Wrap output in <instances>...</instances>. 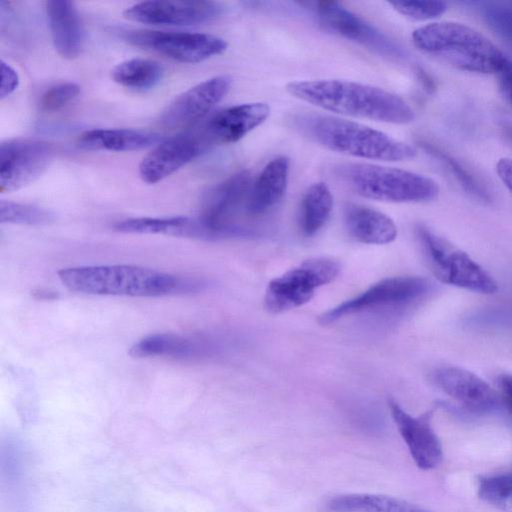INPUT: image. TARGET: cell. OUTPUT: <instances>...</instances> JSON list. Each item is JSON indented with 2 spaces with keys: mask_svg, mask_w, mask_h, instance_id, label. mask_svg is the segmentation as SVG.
<instances>
[{
  "mask_svg": "<svg viewBox=\"0 0 512 512\" xmlns=\"http://www.w3.org/2000/svg\"><path fill=\"white\" fill-rule=\"evenodd\" d=\"M286 91L324 110L355 118L392 124H407L415 115L400 96L385 89L339 79L289 82Z\"/></svg>",
  "mask_w": 512,
  "mask_h": 512,
  "instance_id": "cell-1",
  "label": "cell"
},
{
  "mask_svg": "<svg viewBox=\"0 0 512 512\" xmlns=\"http://www.w3.org/2000/svg\"><path fill=\"white\" fill-rule=\"evenodd\" d=\"M292 126L326 149L358 158L407 161L417 150L388 134L359 122L319 114H297Z\"/></svg>",
  "mask_w": 512,
  "mask_h": 512,
  "instance_id": "cell-2",
  "label": "cell"
},
{
  "mask_svg": "<svg viewBox=\"0 0 512 512\" xmlns=\"http://www.w3.org/2000/svg\"><path fill=\"white\" fill-rule=\"evenodd\" d=\"M414 45L444 63L471 73H498L507 58L485 35L454 21L433 22L415 29Z\"/></svg>",
  "mask_w": 512,
  "mask_h": 512,
  "instance_id": "cell-3",
  "label": "cell"
},
{
  "mask_svg": "<svg viewBox=\"0 0 512 512\" xmlns=\"http://www.w3.org/2000/svg\"><path fill=\"white\" fill-rule=\"evenodd\" d=\"M58 277L67 289L92 295L155 297L189 286L171 274L123 264L69 267Z\"/></svg>",
  "mask_w": 512,
  "mask_h": 512,
  "instance_id": "cell-4",
  "label": "cell"
},
{
  "mask_svg": "<svg viewBox=\"0 0 512 512\" xmlns=\"http://www.w3.org/2000/svg\"><path fill=\"white\" fill-rule=\"evenodd\" d=\"M333 173L358 195L378 201L426 202L439 194L438 184L422 174L370 163H340Z\"/></svg>",
  "mask_w": 512,
  "mask_h": 512,
  "instance_id": "cell-5",
  "label": "cell"
},
{
  "mask_svg": "<svg viewBox=\"0 0 512 512\" xmlns=\"http://www.w3.org/2000/svg\"><path fill=\"white\" fill-rule=\"evenodd\" d=\"M417 233L431 271L439 281L479 293L497 291L494 279L464 251L424 226H419Z\"/></svg>",
  "mask_w": 512,
  "mask_h": 512,
  "instance_id": "cell-6",
  "label": "cell"
},
{
  "mask_svg": "<svg viewBox=\"0 0 512 512\" xmlns=\"http://www.w3.org/2000/svg\"><path fill=\"white\" fill-rule=\"evenodd\" d=\"M339 271V262L332 258L305 260L269 282L264 307L277 314L302 306L314 296L317 288L332 282Z\"/></svg>",
  "mask_w": 512,
  "mask_h": 512,
  "instance_id": "cell-7",
  "label": "cell"
},
{
  "mask_svg": "<svg viewBox=\"0 0 512 512\" xmlns=\"http://www.w3.org/2000/svg\"><path fill=\"white\" fill-rule=\"evenodd\" d=\"M250 184L251 175L249 171L243 170L206 192L197 219L203 226L207 239L251 235L248 228L234 222L239 209L246 204Z\"/></svg>",
  "mask_w": 512,
  "mask_h": 512,
  "instance_id": "cell-8",
  "label": "cell"
},
{
  "mask_svg": "<svg viewBox=\"0 0 512 512\" xmlns=\"http://www.w3.org/2000/svg\"><path fill=\"white\" fill-rule=\"evenodd\" d=\"M430 288V281L423 277L386 278L373 284L360 295L324 312L319 316L318 322L327 325L352 314L409 306L422 299Z\"/></svg>",
  "mask_w": 512,
  "mask_h": 512,
  "instance_id": "cell-9",
  "label": "cell"
},
{
  "mask_svg": "<svg viewBox=\"0 0 512 512\" xmlns=\"http://www.w3.org/2000/svg\"><path fill=\"white\" fill-rule=\"evenodd\" d=\"M124 39L130 44L156 52L181 63H198L219 55L227 42L215 35L157 30H129Z\"/></svg>",
  "mask_w": 512,
  "mask_h": 512,
  "instance_id": "cell-10",
  "label": "cell"
},
{
  "mask_svg": "<svg viewBox=\"0 0 512 512\" xmlns=\"http://www.w3.org/2000/svg\"><path fill=\"white\" fill-rule=\"evenodd\" d=\"M54 157L51 143L12 139L0 145V192L18 190L39 178Z\"/></svg>",
  "mask_w": 512,
  "mask_h": 512,
  "instance_id": "cell-11",
  "label": "cell"
},
{
  "mask_svg": "<svg viewBox=\"0 0 512 512\" xmlns=\"http://www.w3.org/2000/svg\"><path fill=\"white\" fill-rule=\"evenodd\" d=\"M309 7L328 31L360 43L390 59L405 57L403 49L374 26L334 1L301 3Z\"/></svg>",
  "mask_w": 512,
  "mask_h": 512,
  "instance_id": "cell-12",
  "label": "cell"
},
{
  "mask_svg": "<svg viewBox=\"0 0 512 512\" xmlns=\"http://www.w3.org/2000/svg\"><path fill=\"white\" fill-rule=\"evenodd\" d=\"M223 6L207 0H154L129 6L123 15L126 19L168 26H188L211 22L222 15Z\"/></svg>",
  "mask_w": 512,
  "mask_h": 512,
  "instance_id": "cell-13",
  "label": "cell"
},
{
  "mask_svg": "<svg viewBox=\"0 0 512 512\" xmlns=\"http://www.w3.org/2000/svg\"><path fill=\"white\" fill-rule=\"evenodd\" d=\"M228 75L204 80L178 95L163 111L160 121L170 129L190 127L204 118L231 87Z\"/></svg>",
  "mask_w": 512,
  "mask_h": 512,
  "instance_id": "cell-14",
  "label": "cell"
},
{
  "mask_svg": "<svg viewBox=\"0 0 512 512\" xmlns=\"http://www.w3.org/2000/svg\"><path fill=\"white\" fill-rule=\"evenodd\" d=\"M270 107L263 102L243 103L212 115L195 134L207 148L239 141L269 116Z\"/></svg>",
  "mask_w": 512,
  "mask_h": 512,
  "instance_id": "cell-15",
  "label": "cell"
},
{
  "mask_svg": "<svg viewBox=\"0 0 512 512\" xmlns=\"http://www.w3.org/2000/svg\"><path fill=\"white\" fill-rule=\"evenodd\" d=\"M388 403L392 418L415 464L422 470L437 468L443 460V449L431 426V412L414 417L394 399H389Z\"/></svg>",
  "mask_w": 512,
  "mask_h": 512,
  "instance_id": "cell-16",
  "label": "cell"
},
{
  "mask_svg": "<svg viewBox=\"0 0 512 512\" xmlns=\"http://www.w3.org/2000/svg\"><path fill=\"white\" fill-rule=\"evenodd\" d=\"M431 379L442 392L472 413H488L498 406L496 392L470 371L454 366L440 367L432 372Z\"/></svg>",
  "mask_w": 512,
  "mask_h": 512,
  "instance_id": "cell-17",
  "label": "cell"
},
{
  "mask_svg": "<svg viewBox=\"0 0 512 512\" xmlns=\"http://www.w3.org/2000/svg\"><path fill=\"white\" fill-rule=\"evenodd\" d=\"M205 147L195 134L170 138L154 147L140 162L139 174L148 184L169 177L197 157Z\"/></svg>",
  "mask_w": 512,
  "mask_h": 512,
  "instance_id": "cell-18",
  "label": "cell"
},
{
  "mask_svg": "<svg viewBox=\"0 0 512 512\" xmlns=\"http://www.w3.org/2000/svg\"><path fill=\"white\" fill-rule=\"evenodd\" d=\"M45 10L56 51L65 59L77 58L83 47L84 34L75 4L68 0H48Z\"/></svg>",
  "mask_w": 512,
  "mask_h": 512,
  "instance_id": "cell-19",
  "label": "cell"
},
{
  "mask_svg": "<svg viewBox=\"0 0 512 512\" xmlns=\"http://www.w3.org/2000/svg\"><path fill=\"white\" fill-rule=\"evenodd\" d=\"M290 160L285 156L272 159L252 184L245 204L247 213H267L283 198L288 185Z\"/></svg>",
  "mask_w": 512,
  "mask_h": 512,
  "instance_id": "cell-20",
  "label": "cell"
},
{
  "mask_svg": "<svg viewBox=\"0 0 512 512\" xmlns=\"http://www.w3.org/2000/svg\"><path fill=\"white\" fill-rule=\"evenodd\" d=\"M209 347L202 339L173 333L148 335L130 349L135 358H167L179 361L194 360L207 353Z\"/></svg>",
  "mask_w": 512,
  "mask_h": 512,
  "instance_id": "cell-21",
  "label": "cell"
},
{
  "mask_svg": "<svg viewBox=\"0 0 512 512\" xmlns=\"http://www.w3.org/2000/svg\"><path fill=\"white\" fill-rule=\"evenodd\" d=\"M348 233L364 244H387L397 237V228L386 214L373 208L349 203L344 208Z\"/></svg>",
  "mask_w": 512,
  "mask_h": 512,
  "instance_id": "cell-22",
  "label": "cell"
},
{
  "mask_svg": "<svg viewBox=\"0 0 512 512\" xmlns=\"http://www.w3.org/2000/svg\"><path fill=\"white\" fill-rule=\"evenodd\" d=\"M114 229L121 233L130 234L206 239L204 228L199 220L184 216L129 218L115 223Z\"/></svg>",
  "mask_w": 512,
  "mask_h": 512,
  "instance_id": "cell-23",
  "label": "cell"
},
{
  "mask_svg": "<svg viewBox=\"0 0 512 512\" xmlns=\"http://www.w3.org/2000/svg\"><path fill=\"white\" fill-rule=\"evenodd\" d=\"M158 141V136L131 129H92L79 135V147L87 150L125 152L145 149Z\"/></svg>",
  "mask_w": 512,
  "mask_h": 512,
  "instance_id": "cell-24",
  "label": "cell"
},
{
  "mask_svg": "<svg viewBox=\"0 0 512 512\" xmlns=\"http://www.w3.org/2000/svg\"><path fill=\"white\" fill-rule=\"evenodd\" d=\"M337 512H432L405 500L377 494H347L329 503Z\"/></svg>",
  "mask_w": 512,
  "mask_h": 512,
  "instance_id": "cell-25",
  "label": "cell"
},
{
  "mask_svg": "<svg viewBox=\"0 0 512 512\" xmlns=\"http://www.w3.org/2000/svg\"><path fill=\"white\" fill-rule=\"evenodd\" d=\"M333 207V196L323 182L312 184L302 197L299 227L305 236L316 234L327 222Z\"/></svg>",
  "mask_w": 512,
  "mask_h": 512,
  "instance_id": "cell-26",
  "label": "cell"
},
{
  "mask_svg": "<svg viewBox=\"0 0 512 512\" xmlns=\"http://www.w3.org/2000/svg\"><path fill=\"white\" fill-rule=\"evenodd\" d=\"M163 76V68L155 60L133 58L117 64L111 71L112 79L121 86L147 90L156 86Z\"/></svg>",
  "mask_w": 512,
  "mask_h": 512,
  "instance_id": "cell-27",
  "label": "cell"
},
{
  "mask_svg": "<svg viewBox=\"0 0 512 512\" xmlns=\"http://www.w3.org/2000/svg\"><path fill=\"white\" fill-rule=\"evenodd\" d=\"M478 495L500 512H512V470L481 477Z\"/></svg>",
  "mask_w": 512,
  "mask_h": 512,
  "instance_id": "cell-28",
  "label": "cell"
},
{
  "mask_svg": "<svg viewBox=\"0 0 512 512\" xmlns=\"http://www.w3.org/2000/svg\"><path fill=\"white\" fill-rule=\"evenodd\" d=\"M54 215L41 207L13 201H0L1 223L22 225H45L52 222Z\"/></svg>",
  "mask_w": 512,
  "mask_h": 512,
  "instance_id": "cell-29",
  "label": "cell"
},
{
  "mask_svg": "<svg viewBox=\"0 0 512 512\" xmlns=\"http://www.w3.org/2000/svg\"><path fill=\"white\" fill-rule=\"evenodd\" d=\"M423 147L434 157L440 159L469 193L480 199L487 200L489 198L481 183L457 159L429 143H423Z\"/></svg>",
  "mask_w": 512,
  "mask_h": 512,
  "instance_id": "cell-30",
  "label": "cell"
},
{
  "mask_svg": "<svg viewBox=\"0 0 512 512\" xmlns=\"http://www.w3.org/2000/svg\"><path fill=\"white\" fill-rule=\"evenodd\" d=\"M80 91V86L74 82L56 84L41 96L40 109L47 113L60 111L76 100Z\"/></svg>",
  "mask_w": 512,
  "mask_h": 512,
  "instance_id": "cell-31",
  "label": "cell"
},
{
  "mask_svg": "<svg viewBox=\"0 0 512 512\" xmlns=\"http://www.w3.org/2000/svg\"><path fill=\"white\" fill-rule=\"evenodd\" d=\"M389 4L400 14L414 20L434 19L447 10V4L443 1H393Z\"/></svg>",
  "mask_w": 512,
  "mask_h": 512,
  "instance_id": "cell-32",
  "label": "cell"
},
{
  "mask_svg": "<svg viewBox=\"0 0 512 512\" xmlns=\"http://www.w3.org/2000/svg\"><path fill=\"white\" fill-rule=\"evenodd\" d=\"M484 15L493 31L512 42V4L490 6Z\"/></svg>",
  "mask_w": 512,
  "mask_h": 512,
  "instance_id": "cell-33",
  "label": "cell"
},
{
  "mask_svg": "<svg viewBox=\"0 0 512 512\" xmlns=\"http://www.w3.org/2000/svg\"><path fill=\"white\" fill-rule=\"evenodd\" d=\"M19 85V76L15 69L7 64L4 60H1V86H0V98L11 95Z\"/></svg>",
  "mask_w": 512,
  "mask_h": 512,
  "instance_id": "cell-34",
  "label": "cell"
},
{
  "mask_svg": "<svg viewBox=\"0 0 512 512\" xmlns=\"http://www.w3.org/2000/svg\"><path fill=\"white\" fill-rule=\"evenodd\" d=\"M497 74L500 88L512 106V61L507 59Z\"/></svg>",
  "mask_w": 512,
  "mask_h": 512,
  "instance_id": "cell-35",
  "label": "cell"
},
{
  "mask_svg": "<svg viewBox=\"0 0 512 512\" xmlns=\"http://www.w3.org/2000/svg\"><path fill=\"white\" fill-rule=\"evenodd\" d=\"M500 398L512 414V374H502L498 379Z\"/></svg>",
  "mask_w": 512,
  "mask_h": 512,
  "instance_id": "cell-36",
  "label": "cell"
},
{
  "mask_svg": "<svg viewBox=\"0 0 512 512\" xmlns=\"http://www.w3.org/2000/svg\"><path fill=\"white\" fill-rule=\"evenodd\" d=\"M496 172L502 183L512 192V159L500 158L496 163Z\"/></svg>",
  "mask_w": 512,
  "mask_h": 512,
  "instance_id": "cell-37",
  "label": "cell"
},
{
  "mask_svg": "<svg viewBox=\"0 0 512 512\" xmlns=\"http://www.w3.org/2000/svg\"><path fill=\"white\" fill-rule=\"evenodd\" d=\"M33 295L37 299H55L57 298V293L48 289H38L33 291Z\"/></svg>",
  "mask_w": 512,
  "mask_h": 512,
  "instance_id": "cell-38",
  "label": "cell"
},
{
  "mask_svg": "<svg viewBox=\"0 0 512 512\" xmlns=\"http://www.w3.org/2000/svg\"><path fill=\"white\" fill-rule=\"evenodd\" d=\"M510 135H511V137H512V127L510 128Z\"/></svg>",
  "mask_w": 512,
  "mask_h": 512,
  "instance_id": "cell-39",
  "label": "cell"
}]
</instances>
